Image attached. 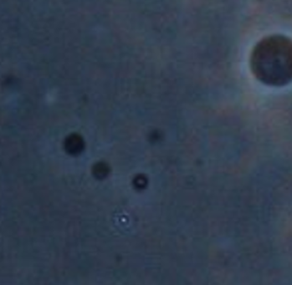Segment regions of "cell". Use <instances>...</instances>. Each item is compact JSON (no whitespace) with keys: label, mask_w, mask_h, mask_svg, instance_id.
Masks as SVG:
<instances>
[{"label":"cell","mask_w":292,"mask_h":285,"mask_svg":"<svg viewBox=\"0 0 292 285\" xmlns=\"http://www.w3.org/2000/svg\"><path fill=\"white\" fill-rule=\"evenodd\" d=\"M250 66L255 77L272 86L292 81V39L271 35L259 41L252 52Z\"/></svg>","instance_id":"cell-1"}]
</instances>
